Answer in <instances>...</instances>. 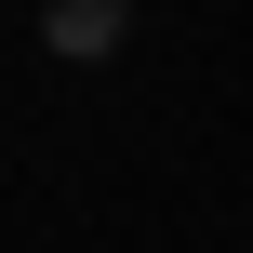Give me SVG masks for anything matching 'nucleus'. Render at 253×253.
I'll return each mask as SVG.
<instances>
[{
    "label": "nucleus",
    "mask_w": 253,
    "mask_h": 253,
    "mask_svg": "<svg viewBox=\"0 0 253 253\" xmlns=\"http://www.w3.org/2000/svg\"><path fill=\"white\" fill-rule=\"evenodd\" d=\"M53 53H67V67H93V53H120V13H80V0H53Z\"/></svg>",
    "instance_id": "1"
},
{
    "label": "nucleus",
    "mask_w": 253,
    "mask_h": 253,
    "mask_svg": "<svg viewBox=\"0 0 253 253\" xmlns=\"http://www.w3.org/2000/svg\"><path fill=\"white\" fill-rule=\"evenodd\" d=\"M80 13H120V0H80Z\"/></svg>",
    "instance_id": "2"
}]
</instances>
